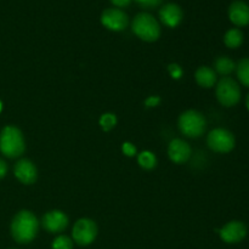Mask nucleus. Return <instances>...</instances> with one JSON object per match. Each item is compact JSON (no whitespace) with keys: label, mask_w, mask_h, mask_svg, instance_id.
Listing matches in <instances>:
<instances>
[{"label":"nucleus","mask_w":249,"mask_h":249,"mask_svg":"<svg viewBox=\"0 0 249 249\" xmlns=\"http://www.w3.org/2000/svg\"><path fill=\"white\" fill-rule=\"evenodd\" d=\"M214 68H215V73H219L221 75H229L236 70V63L228 56H220L214 62Z\"/></svg>","instance_id":"obj_16"},{"label":"nucleus","mask_w":249,"mask_h":249,"mask_svg":"<svg viewBox=\"0 0 249 249\" xmlns=\"http://www.w3.org/2000/svg\"><path fill=\"white\" fill-rule=\"evenodd\" d=\"M237 78L245 87L249 88V57H245L236 65Z\"/></svg>","instance_id":"obj_18"},{"label":"nucleus","mask_w":249,"mask_h":249,"mask_svg":"<svg viewBox=\"0 0 249 249\" xmlns=\"http://www.w3.org/2000/svg\"><path fill=\"white\" fill-rule=\"evenodd\" d=\"M221 240L229 245H235V243H240L246 238L248 233V229L245 223L238 220H233L228 223L226 225L223 226L221 230H219Z\"/></svg>","instance_id":"obj_8"},{"label":"nucleus","mask_w":249,"mask_h":249,"mask_svg":"<svg viewBox=\"0 0 249 249\" xmlns=\"http://www.w3.org/2000/svg\"><path fill=\"white\" fill-rule=\"evenodd\" d=\"M117 124V118L113 113H105L100 118V125L104 130L108 131L113 129Z\"/></svg>","instance_id":"obj_20"},{"label":"nucleus","mask_w":249,"mask_h":249,"mask_svg":"<svg viewBox=\"0 0 249 249\" xmlns=\"http://www.w3.org/2000/svg\"><path fill=\"white\" fill-rule=\"evenodd\" d=\"M224 43L228 48L237 49L243 44V33L238 28H231L224 36Z\"/></svg>","instance_id":"obj_17"},{"label":"nucleus","mask_w":249,"mask_h":249,"mask_svg":"<svg viewBox=\"0 0 249 249\" xmlns=\"http://www.w3.org/2000/svg\"><path fill=\"white\" fill-rule=\"evenodd\" d=\"M133 32L142 40L156 41L160 36V27L152 15L141 12L134 18Z\"/></svg>","instance_id":"obj_3"},{"label":"nucleus","mask_w":249,"mask_h":249,"mask_svg":"<svg viewBox=\"0 0 249 249\" xmlns=\"http://www.w3.org/2000/svg\"><path fill=\"white\" fill-rule=\"evenodd\" d=\"M229 18L237 27L248 26L249 6L242 0H236L229 7Z\"/></svg>","instance_id":"obj_13"},{"label":"nucleus","mask_w":249,"mask_h":249,"mask_svg":"<svg viewBox=\"0 0 249 249\" xmlns=\"http://www.w3.org/2000/svg\"><path fill=\"white\" fill-rule=\"evenodd\" d=\"M207 126L206 118L195 109L184 112L179 118V129L187 138H198L204 133Z\"/></svg>","instance_id":"obj_4"},{"label":"nucleus","mask_w":249,"mask_h":249,"mask_svg":"<svg viewBox=\"0 0 249 249\" xmlns=\"http://www.w3.org/2000/svg\"><path fill=\"white\" fill-rule=\"evenodd\" d=\"M208 146L214 151L219 153H228L233 150L236 145L235 136L228 129L216 128L209 133L207 138Z\"/></svg>","instance_id":"obj_6"},{"label":"nucleus","mask_w":249,"mask_h":249,"mask_svg":"<svg viewBox=\"0 0 249 249\" xmlns=\"http://www.w3.org/2000/svg\"><path fill=\"white\" fill-rule=\"evenodd\" d=\"M1 109H2V104H1V101H0V112H1Z\"/></svg>","instance_id":"obj_29"},{"label":"nucleus","mask_w":249,"mask_h":249,"mask_svg":"<svg viewBox=\"0 0 249 249\" xmlns=\"http://www.w3.org/2000/svg\"><path fill=\"white\" fill-rule=\"evenodd\" d=\"M138 162L140 164V167H142L143 169H153V168L157 165V158L150 151H143L139 155Z\"/></svg>","instance_id":"obj_19"},{"label":"nucleus","mask_w":249,"mask_h":249,"mask_svg":"<svg viewBox=\"0 0 249 249\" xmlns=\"http://www.w3.org/2000/svg\"><path fill=\"white\" fill-rule=\"evenodd\" d=\"M122 151H123L124 155H126L128 157H133L136 153L135 146L130 142H124L123 146H122Z\"/></svg>","instance_id":"obj_24"},{"label":"nucleus","mask_w":249,"mask_h":249,"mask_svg":"<svg viewBox=\"0 0 249 249\" xmlns=\"http://www.w3.org/2000/svg\"><path fill=\"white\" fill-rule=\"evenodd\" d=\"M246 106H247V109L249 111V94L247 95V97H246Z\"/></svg>","instance_id":"obj_28"},{"label":"nucleus","mask_w":249,"mask_h":249,"mask_svg":"<svg viewBox=\"0 0 249 249\" xmlns=\"http://www.w3.org/2000/svg\"><path fill=\"white\" fill-rule=\"evenodd\" d=\"M216 99L223 106L232 107L241 100V88L235 79L230 77L221 78L216 85Z\"/></svg>","instance_id":"obj_5"},{"label":"nucleus","mask_w":249,"mask_h":249,"mask_svg":"<svg viewBox=\"0 0 249 249\" xmlns=\"http://www.w3.org/2000/svg\"><path fill=\"white\" fill-rule=\"evenodd\" d=\"M68 225V218L63 212L51 211L43 216V226L51 233L62 232Z\"/></svg>","instance_id":"obj_10"},{"label":"nucleus","mask_w":249,"mask_h":249,"mask_svg":"<svg viewBox=\"0 0 249 249\" xmlns=\"http://www.w3.org/2000/svg\"><path fill=\"white\" fill-rule=\"evenodd\" d=\"M101 23L109 31L119 32L126 28L129 18L124 11L119 9H107L101 15Z\"/></svg>","instance_id":"obj_9"},{"label":"nucleus","mask_w":249,"mask_h":249,"mask_svg":"<svg viewBox=\"0 0 249 249\" xmlns=\"http://www.w3.org/2000/svg\"><path fill=\"white\" fill-rule=\"evenodd\" d=\"M182 16H184V14H182L181 7L179 5L174 4V2H168L160 11V21L167 27H170V28L179 26V23L182 19Z\"/></svg>","instance_id":"obj_14"},{"label":"nucleus","mask_w":249,"mask_h":249,"mask_svg":"<svg viewBox=\"0 0 249 249\" xmlns=\"http://www.w3.org/2000/svg\"><path fill=\"white\" fill-rule=\"evenodd\" d=\"M6 173H7L6 163H5V160H2L1 158H0V179H2V178L5 177Z\"/></svg>","instance_id":"obj_27"},{"label":"nucleus","mask_w":249,"mask_h":249,"mask_svg":"<svg viewBox=\"0 0 249 249\" xmlns=\"http://www.w3.org/2000/svg\"><path fill=\"white\" fill-rule=\"evenodd\" d=\"M53 249H73V241L67 236H58L53 240Z\"/></svg>","instance_id":"obj_21"},{"label":"nucleus","mask_w":249,"mask_h":249,"mask_svg":"<svg viewBox=\"0 0 249 249\" xmlns=\"http://www.w3.org/2000/svg\"><path fill=\"white\" fill-rule=\"evenodd\" d=\"M111 2L118 7H125L130 4L131 0H111Z\"/></svg>","instance_id":"obj_26"},{"label":"nucleus","mask_w":249,"mask_h":249,"mask_svg":"<svg viewBox=\"0 0 249 249\" xmlns=\"http://www.w3.org/2000/svg\"><path fill=\"white\" fill-rule=\"evenodd\" d=\"M168 71H169L170 75H172L174 79H179V78H181L182 75V68L180 67L179 65H177V63H172V65L168 66Z\"/></svg>","instance_id":"obj_23"},{"label":"nucleus","mask_w":249,"mask_h":249,"mask_svg":"<svg viewBox=\"0 0 249 249\" xmlns=\"http://www.w3.org/2000/svg\"><path fill=\"white\" fill-rule=\"evenodd\" d=\"M168 155L173 162L177 164H182L191 157V147L186 141L181 140V139H175L169 143Z\"/></svg>","instance_id":"obj_11"},{"label":"nucleus","mask_w":249,"mask_h":249,"mask_svg":"<svg viewBox=\"0 0 249 249\" xmlns=\"http://www.w3.org/2000/svg\"><path fill=\"white\" fill-rule=\"evenodd\" d=\"M24 139L21 130L7 125L0 133V152L9 158H16L24 152Z\"/></svg>","instance_id":"obj_2"},{"label":"nucleus","mask_w":249,"mask_h":249,"mask_svg":"<svg viewBox=\"0 0 249 249\" xmlns=\"http://www.w3.org/2000/svg\"><path fill=\"white\" fill-rule=\"evenodd\" d=\"M15 177L26 185H32L38 178L36 165L29 160H21L15 165Z\"/></svg>","instance_id":"obj_12"},{"label":"nucleus","mask_w":249,"mask_h":249,"mask_svg":"<svg viewBox=\"0 0 249 249\" xmlns=\"http://www.w3.org/2000/svg\"><path fill=\"white\" fill-rule=\"evenodd\" d=\"M73 240L79 246H89L97 236V225L91 219H79L74 224L72 230Z\"/></svg>","instance_id":"obj_7"},{"label":"nucleus","mask_w":249,"mask_h":249,"mask_svg":"<svg viewBox=\"0 0 249 249\" xmlns=\"http://www.w3.org/2000/svg\"><path fill=\"white\" fill-rule=\"evenodd\" d=\"M38 219L32 212L21 211L15 215L11 223V235L16 242L29 243L36 238L38 232Z\"/></svg>","instance_id":"obj_1"},{"label":"nucleus","mask_w":249,"mask_h":249,"mask_svg":"<svg viewBox=\"0 0 249 249\" xmlns=\"http://www.w3.org/2000/svg\"><path fill=\"white\" fill-rule=\"evenodd\" d=\"M160 102V99L158 96H150L147 100H146L145 104L147 107H156Z\"/></svg>","instance_id":"obj_25"},{"label":"nucleus","mask_w":249,"mask_h":249,"mask_svg":"<svg viewBox=\"0 0 249 249\" xmlns=\"http://www.w3.org/2000/svg\"><path fill=\"white\" fill-rule=\"evenodd\" d=\"M139 6L145 7V9H153V7L160 6L163 0H135Z\"/></svg>","instance_id":"obj_22"},{"label":"nucleus","mask_w":249,"mask_h":249,"mask_svg":"<svg viewBox=\"0 0 249 249\" xmlns=\"http://www.w3.org/2000/svg\"><path fill=\"white\" fill-rule=\"evenodd\" d=\"M196 82L202 88H212L216 83V73L208 66H202L196 72Z\"/></svg>","instance_id":"obj_15"}]
</instances>
